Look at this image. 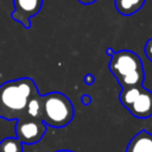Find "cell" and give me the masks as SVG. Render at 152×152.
<instances>
[{"label": "cell", "instance_id": "cell-1", "mask_svg": "<svg viewBox=\"0 0 152 152\" xmlns=\"http://www.w3.org/2000/svg\"><path fill=\"white\" fill-rule=\"evenodd\" d=\"M36 91L37 84L30 77L4 82L0 86V118L18 120L26 113L28 100Z\"/></svg>", "mask_w": 152, "mask_h": 152}, {"label": "cell", "instance_id": "cell-2", "mask_svg": "<svg viewBox=\"0 0 152 152\" xmlns=\"http://www.w3.org/2000/svg\"><path fill=\"white\" fill-rule=\"evenodd\" d=\"M108 68L121 89L142 86L145 72L140 57L131 50L115 51L110 57Z\"/></svg>", "mask_w": 152, "mask_h": 152}, {"label": "cell", "instance_id": "cell-3", "mask_svg": "<svg viewBox=\"0 0 152 152\" xmlns=\"http://www.w3.org/2000/svg\"><path fill=\"white\" fill-rule=\"evenodd\" d=\"M74 106L70 99L59 91L40 96V119L46 126L62 128L74 118Z\"/></svg>", "mask_w": 152, "mask_h": 152}, {"label": "cell", "instance_id": "cell-4", "mask_svg": "<svg viewBox=\"0 0 152 152\" xmlns=\"http://www.w3.org/2000/svg\"><path fill=\"white\" fill-rule=\"evenodd\" d=\"M121 104L138 119H147L152 115V91L144 86L121 89L119 95Z\"/></svg>", "mask_w": 152, "mask_h": 152}, {"label": "cell", "instance_id": "cell-5", "mask_svg": "<svg viewBox=\"0 0 152 152\" xmlns=\"http://www.w3.org/2000/svg\"><path fill=\"white\" fill-rule=\"evenodd\" d=\"M46 125L42 119L28 116L26 113L17 120L15 124V138L26 145L37 144L45 134Z\"/></svg>", "mask_w": 152, "mask_h": 152}, {"label": "cell", "instance_id": "cell-6", "mask_svg": "<svg viewBox=\"0 0 152 152\" xmlns=\"http://www.w3.org/2000/svg\"><path fill=\"white\" fill-rule=\"evenodd\" d=\"M14 10L11 13L12 19L20 23L25 28L31 27V17H34L39 13L43 0H13Z\"/></svg>", "mask_w": 152, "mask_h": 152}, {"label": "cell", "instance_id": "cell-7", "mask_svg": "<svg viewBox=\"0 0 152 152\" xmlns=\"http://www.w3.org/2000/svg\"><path fill=\"white\" fill-rule=\"evenodd\" d=\"M126 152H152V133L141 129L129 140Z\"/></svg>", "mask_w": 152, "mask_h": 152}, {"label": "cell", "instance_id": "cell-8", "mask_svg": "<svg viewBox=\"0 0 152 152\" xmlns=\"http://www.w3.org/2000/svg\"><path fill=\"white\" fill-rule=\"evenodd\" d=\"M146 0H114L116 11L122 15H132L138 12Z\"/></svg>", "mask_w": 152, "mask_h": 152}, {"label": "cell", "instance_id": "cell-9", "mask_svg": "<svg viewBox=\"0 0 152 152\" xmlns=\"http://www.w3.org/2000/svg\"><path fill=\"white\" fill-rule=\"evenodd\" d=\"M40 94L39 91H36L28 100L27 107H26V114L32 118L40 119Z\"/></svg>", "mask_w": 152, "mask_h": 152}, {"label": "cell", "instance_id": "cell-10", "mask_svg": "<svg viewBox=\"0 0 152 152\" xmlns=\"http://www.w3.org/2000/svg\"><path fill=\"white\" fill-rule=\"evenodd\" d=\"M0 152H23V144L15 137H7L0 141Z\"/></svg>", "mask_w": 152, "mask_h": 152}, {"label": "cell", "instance_id": "cell-11", "mask_svg": "<svg viewBox=\"0 0 152 152\" xmlns=\"http://www.w3.org/2000/svg\"><path fill=\"white\" fill-rule=\"evenodd\" d=\"M144 53H145V56L152 62V38H150V39L145 43V46H144Z\"/></svg>", "mask_w": 152, "mask_h": 152}, {"label": "cell", "instance_id": "cell-12", "mask_svg": "<svg viewBox=\"0 0 152 152\" xmlns=\"http://www.w3.org/2000/svg\"><path fill=\"white\" fill-rule=\"evenodd\" d=\"M94 82H95L94 75L93 74H86V76H84V83L88 84V86H91Z\"/></svg>", "mask_w": 152, "mask_h": 152}, {"label": "cell", "instance_id": "cell-13", "mask_svg": "<svg viewBox=\"0 0 152 152\" xmlns=\"http://www.w3.org/2000/svg\"><path fill=\"white\" fill-rule=\"evenodd\" d=\"M81 101H82V103H83L84 106H88V104H90V103H91L93 99L90 97V95H88V94H84V95H82V97H81Z\"/></svg>", "mask_w": 152, "mask_h": 152}, {"label": "cell", "instance_id": "cell-14", "mask_svg": "<svg viewBox=\"0 0 152 152\" xmlns=\"http://www.w3.org/2000/svg\"><path fill=\"white\" fill-rule=\"evenodd\" d=\"M114 52H115V51H114L112 48H107V50H106V55L109 56V57H112V56L114 55Z\"/></svg>", "mask_w": 152, "mask_h": 152}, {"label": "cell", "instance_id": "cell-15", "mask_svg": "<svg viewBox=\"0 0 152 152\" xmlns=\"http://www.w3.org/2000/svg\"><path fill=\"white\" fill-rule=\"evenodd\" d=\"M96 0H78V2H81V4H83V5H90V4H93V2H95Z\"/></svg>", "mask_w": 152, "mask_h": 152}, {"label": "cell", "instance_id": "cell-16", "mask_svg": "<svg viewBox=\"0 0 152 152\" xmlns=\"http://www.w3.org/2000/svg\"><path fill=\"white\" fill-rule=\"evenodd\" d=\"M56 152H74V151H70V150H58Z\"/></svg>", "mask_w": 152, "mask_h": 152}]
</instances>
